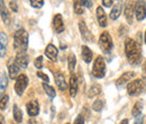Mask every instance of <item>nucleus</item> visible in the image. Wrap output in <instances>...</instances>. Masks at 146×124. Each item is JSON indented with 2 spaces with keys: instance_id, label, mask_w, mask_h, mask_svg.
Returning <instances> with one entry per match:
<instances>
[{
  "instance_id": "1",
  "label": "nucleus",
  "mask_w": 146,
  "mask_h": 124,
  "mask_svg": "<svg viewBox=\"0 0 146 124\" xmlns=\"http://www.w3.org/2000/svg\"><path fill=\"white\" fill-rule=\"evenodd\" d=\"M125 54L130 64L133 66L139 64L141 59H142L141 46L133 38H126L125 41Z\"/></svg>"
},
{
  "instance_id": "2",
  "label": "nucleus",
  "mask_w": 146,
  "mask_h": 124,
  "mask_svg": "<svg viewBox=\"0 0 146 124\" xmlns=\"http://www.w3.org/2000/svg\"><path fill=\"white\" fill-rule=\"evenodd\" d=\"M14 46L18 52H26L28 46V34L25 29H18L14 35Z\"/></svg>"
},
{
  "instance_id": "3",
  "label": "nucleus",
  "mask_w": 146,
  "mask_h": 124,
  "mask_svg": "<svg viewBox=\"0 0 146 124\" xmlns=\"http://www.w3.org/2000/svg\"><path fill=\"white\" fill-rule=\"evenodd\" d=\"M146 89V82L143 79H136L129 82L127 86V92L129 96H137L141 95Z\"/></svg>"
},
{
  "instance_id": "4",
  "label": "nucleus",
  "mask_w": 146,
  "mask_h": 124,
  "mask_svg": "<svg viewBox=\"0 0 146 124\" xmlns=\"http://www.w3.org/2000/svg\"><path fill=\"white\" fill-rule=\"evenodd\" d=\"M106 73V63L104 58L100 55L97 56L96 61L93 62V68H92V76L96 78H102Z\"/></svg>"
},
{
  "instance_id": "5",
  "label": "nucleus",
  "mask_w": 146,
  "mask_h": 124,
  "mask_svg": "<svg viewBox=\"0 0 146 124\" xmlns=\"http://www.w3.org/2000/svg\"><path fill=\"white\" fill-rule=\"evenodd\" d=\"M99 46L100 49L105 52V53H109L110 51L112 50V38L108 32H104L101 33V35L99 37Z\"/></svg>"
},
{
  "instance_id": "6",
  "label": "nucleus",
  "mask_w": 146,
  "mask_h": 124,
  "mask_svg": "<svg viewBox=\"0 0 146 124\" xmlns=\"http://www.w3.org/2000/svg\"><path fill=\"white\" fill-rule=\"evenodd\" d=\"M28 85V78L26 74H19L16 79V84H15V91L18 96H21L25 91V89L27 88Z\"/></svg>"
},
{
  "instance_id": "7",
  "label": "nucleus",
  "mask_w": 146,
  "mask_h": 124,
  "mask_svg": "<svg viewBox=\"0 0 146 124\" xmlns=\"http://www.w3.org/2000/svg\"><path fill=\"white\" fill-rule=\"evenodd\" d=\"M135 15L137 20H143L146 17V2L144 0H138L135 3Z\"/></svg>"
},
{
  "instance_id": "8",
  "label": "nucleus",
  "mask_w": 146,
  "mask_h": 124,
  "mask_svg": "<svg viewBox=\"0 0 146 124\" xmlns=\"http://www.w3.org/2000/svg\"><path fill=\"white\" fill-rule=\"evenodd\" d=\"M7 67H8V71H9V76L11 79H17V77L19 76V66L16 63L15 59H9L8 60V63H7Z\"/></svg>"
},
{
  "instance_id": "9",
  "label": "nucleus",
  "mask_w": 146,
  "mask_h": 124,
  "mask_svg": "<svg viewBox=\"0 0 146 124\" xmlns=\"http://www.w3.org/2000/svg\"><path fill=\"white\" fill-rule=\"evenodd\" d=\"M79 28H80V32H81V36H82V38L84 41L90 42V41L93 40V35L91 34V32L89 31V28L87 27V25H86V23L83 20L79 21Z\"/></svg>"
},
{
  "instance_id": "10",
  "label": "nucleus",
  "mask_w": 146,
  "mask_h": 124,
  "mask_svg": "<svg viewBox=\"0 0 146 124\" xmlns=\"http://www.w3.org/2000/svg\"><path fill=\"white\" fill-rule=\"evenodd\" d=\"M16 63L19 66V68H27L28 62H29V58L28 54L26 52H17V55L15 58Z\"/></svg>"
},
{
  "instance_id": "11",
  "label": "nucleus",
  "mask_w": 146,
  "mask_h": 124,
  "mask_svg": "<svg viewBox=\"0 0 146 124\" xmlns=\"http://www.w3.org/2000/svg\"><path fill=\"white\" fill-rule=\"evenodd\" d=\"M135 77V72H133V71H128V72H125V73H123L119 78H118V80L116 81V86L119 88V87H123L124 85H126L128 81L130 80V79H133Z\"/></svg>"
},
{
  "instance_id": "12",
  "label": "nucleus",
  "mask_w": 146,
  "mask_h": 124,
  "mask_svg": "<svg viewBox=\"0 0 146 124\" xmlns=\"http://www.w3.org/2000/svg\"><path fill=\"white\" fill-rule=\"evenodd\" d=\"M134 11H135V2L134 1H127L126 6H125V16H126L128 24L133 23Z\"/></svg>"
},
{
  "instance_id": "13",
  "label": "nucleus",
  "mask_w": 146,
  "mask_h": 124,
  "mask_svg": "<svg viewBox=\"0 0 146 124\" xmlns=\"http://www.w3.org/2000/svg\"><path fill=\"white\" fill-rule=\"evenodd\" d=\"M55 84L60 88V90H62V91H64L65 89H68V84H66L65 77H64V74L62 72L55 73Z\"/></svg>"
},
{
  "instance_id": "14",
  "label": "nucleus",
  "mask_w": 146,
  "mask_h": 124,
  "mask_svg": "<svg viewBox=\"0 0 146 124\" xmlns=\"http://www.w3.org/2000/svg\"><path fill=\"white\" fill-rule=\"evenodd\" d=\"M53 26H54V29L56 31V33H62L65 28L64 26V21H63V18L60 14H56L53 18Z\"/></svg>"
},
{
  "instance_id": "15",
  "label": "nucleus",
  "mask_w": 146,
  "mask_h": 124,
  "mask_svg": "<svg viewBox=\"0 0 146 124\" xmlns=\"http://www.w3.org/2000/svg\"><path fill=\"white\" fill-rule=\"evenodd\" d=\"M26 108H27V113L31 117H35L39 113V106H38V103L36 101H32V102L27 103Z\"/></svg>"
},
{
  "instance_id": "16",
  "label": "nucleus",
  "mask_w": 146,
  "mask_h": 124,
  "mask_svg": "<svg viewBox=\"0 0 146 124\" xmlns=\"http://www.w3.org/2000/svg\"><path fill=\"white\" fill-rule=\"evenodd\" d=\"M0 15H1V18H2V21L8 25L10 23V15H9V11L3 2V0H0Z\"/></svg>"
},
{
  "instance_id": "17",
  "label": "nucleus",
  "mask_w": 146,
  "mask_h": 124,
  "mask_svg": "<svg viewBox=\"0 0 146 124\" xmlns=\"http://www.w3.org/2000/svg\"><path fill=\"white\" fill-rule=\"evenodd\" d=\"M97 19H98V23L101 27L107 26V16H106V13L101 6L97 8Z\"/></svg>"
},
{
  "instance_id": "18",
  "label": "nucleus",
  "mask_w": 146,
  "mask_h": 124,
  "mask_svg": "<svg viewBox=\"0 0 146 124\" xmlns=\"http://www.w3.org/2000/svg\"><path fill=\"white\" fill-rule=\"evenodd\" d=\"M121 10H123V2H121V1L116 2V5L112 7V10L110 11V19L116 20L117 18L120 16Z\"/></svg>"
},
{
  "instance_id": "19",
  "label": "nucleus",
  "mask_w": 146,
  "mask_h": 124,
  "mask_svg": "<svg viewBox=\"0 0 146 124\" xmlns=\"http://www.w3.org/2000/svg\"><path fill=\"white\" fill-rule=\"evenodd\" d=\"M78 86H79V84H78V78H76L75 74L72 73L71 77H70V85H69L71 97H75V95H76V92H78Z\"/></svg>"
},
{
  "instance_id": "20",
  "label": "nucleus",
  "mask_w": 146,
  "mask_h": 124,
  "mask_svg": "<svg viewBox=\"0 0 146 124\" xmlns=\"http://www.w3.org/2000/svg\"><path fill=\"white\" fill-rule=\"evenodd\" d=\"M57 52H58V50L55 48L53 44H48L46 46V49H45V55L48 59H51L52 61H56V59H57Z\"/></svg>"
},
{
  "instance_id": "21",
  "label": "nucleus",
  "mask_w": 146,
  "mask_h": 124,
  "mask_svg": "<svg viewBox=\"0 0 146 124\" xmlns=\"http://www.w3.org/2000/svg\"><path fill=\"white\" fill-rule=\"evenodd\" d=\"M7 44H8V38L5 33L0 32V58H3L6 55L7 51Z\"/></svg>"
},
{
  "instance_id": "22",
  "label": "nucleus",
  "mask_w": 146,
  "mask_h": 124,
  "mask_svg": "<svg viewBox=\"0 0 146 124\" xmlns=\"http://www.w3.org/2000/svg\"><path fill=\"white\" fill-rule=\"evenodd\" d=\"M8 86V77L6 72H0V98L3 96V92L6 91V88Z\"/></svg>"
},
{
  "instance_id": "23",
  "label": "nucleus",
  "mask_w": 146,
  "mask_h": 124,
  "mask_svg": "<svg viewBox=\"0 0 146 124\" xmlns=\"http://www.w3.org/2000/svg\"><path fill=\"white\" fill-rule=\"evenodd\" d=\"M82 59H83V61L86 62V63H90L92 61V51L88 48V46H82Z\"/></svg>"
},
{
  "instance_id": "24",
  "label": "nucleus",
  "mask_w": 146,
  "mask_h": 124,
  "mask_svg": "<svg viewBox=\"0 0 146 124\" xmlns=\"http://www.w3.org/2000/svg\"><path fill=\"white\" fill-rule=\"evenodd\" d=\"M142 109H143V102L142 101H137L135 104H134V107H133V111H131V114L134 117L138 116L142 114Z\"/></svg>"
},
{
  "instance_id": "25",
  "label": "nucleus",
  "mask_w": 146,
  "mask_h": 124,
  "mask_svg": "<svg viewBox=\"0 0 146 124\" xmlns=\"http://www.w3.org/2000/svg\"><path fill=\"white\" fill-rule=\"evenodd\" d=\"M73 9H74V13L78 14V15H82L84 9H83V3L80 1V0H73Z\"/></svg>"
},
{
  "instance_id": "26",
  "label": "nucleus",
  "mask_w": 146,
  "mask_h": 124,
  "mask_svg": "<svg viewBox=\"0 0 146 124\" xmlns=\"http://www.w3.org/2000/svg\"><path fill=\"white\" fill-rule=\"evenodd\" d=\"M101 92V87L99 86V85H92L90 89H89V91H88V97L89 98H92L93 96H97V95H99Z\"/></svg>"
},
{
  "instance_id": "27",
  "label": "nucleus",
  "mask_w": 146,
  "mask_h": 124,
  "mask_svg": "<svg viewBox=\"0 0 146 124\" xmlns=\"http://www.w3.org/2000/svg\"><path fill=\"white\" fill-rule=\"evenodd\" d=\"M14 119L17 123L23 122V112L20 111V108L17 105H14Z\"/></svg>"
},
{
  "instance_id": "28",
  "label": "nucleus",
  "mask_w": 146,
  "mask_h": 124,
  "mask_svg": "<svg viewBox=\"0 0 146 124\" xmlns=\"http://www.w3.org/2000/svg\"><path fill=\"white\" fill-rule=\"evenodd\" d=\"M43 88L45 90V92L47 94V96L51 98V99H53L55 97V95H56V92H55V89L53 87H51L50 85H47L46 82H44L43 84Z\"/></svg>"
},
{
  "instance_id": "29",
  "label": "nucleus",
  "mask_w": 146,
  "mask_h": 124,
  "mask_svg": "<svg viewBox=\"0 0 146 124\" xmlns=\"http://www.w3.org/2000/svg\"><path fill=\"white\" fill-rule=\"evenodd\" d=\"M68 64H69V71L73 72L74 68H75V64H76V58L74 54H70L69 58H68Z\"/></svg>"
},
{
  "instance_id": "30",
  "label": "nucleus",
  "mask_w": 146,
  "mask_h": 124,
  "mask_svg": "<svg viewBox=\"0 0 146 124\" xmlns=\"http://www.w3.org/2000/svg\"><path fill=\"white\" fill-rule=\"evenodd\" d=\"M102 108H104V102L100 101V99H97V101L92 104V109L96 111V112H100Z\"/></svg>"
},
{
  "instance_id": "31",
  "label": "nucleus",
  "mask_w": 146,
  "mask_h": 124,
  "mask_svg": "<svg viewBox=\"0 0 146 124\" xmlns=\"http://www.w3.org/2000/svg\"><path fill=\"white\" fill-rule=\"evenodd\" d=\"M29 3L33 8H42L44 5V0H29Z\"/></svg>"
},
{
  "instance_id": "32",
  "label": "nucleus",
  "mask_w": 146,
  "mask_h": 124,
  "mask_svg": "<svg viewBox=\"0 0 146 124\" xmlns=\"http://www.w3.org/2000/svg\"><path fill=\"white\" fill-rule=\"evenodd\" d=\"M8 101H9V97L7 95H3L0 99V109H5L7 107V104H8Z\"/></svg>"
},
{
  "instance_id": "33",
  "label": "nucleus",
  "mask_w": 146,
  "mask_h": 124,
  "mask_svg": "<svg viewBox=\"0 0 146 124\" xmlns=\"http://www.w3.org/2000/svg\"><path fill=\"white\" fill-rule=\"evenodd\" d=\"M34 64H35V67H36L37 69H42L43 68V56L36 58L35 61H34Z\"/></svg>"
},
{
  "instance_id": "34",
  "label": "nucleus",
  "mask_w": 146,
  "mask_h": 124,
  "mask_svg": "<svg viewBox=\"0 0 146 124\" xmlns=\"http://www.w3.org/2000/svg\"><path fill=\"white\" fill-rule=\"evenodd\" d=\"M37 76H38V77H39V78H40L42 80H44L45 82H47V84H48V81H50V79H48V76H47V74H45V73H43L42 71H38V72H37Z\"/></svg>"
},
{
  "instance_id": "35",
  "label": "nucleus",
  "mask_w": 146,
  "mask_h": 124,
  "mask_svg": "<svg viewBox=\"0 0 146 124\" xmlns=\"http://www.w3.org/2000/svg\"><path fill=\"white\" fill-rule=\"evenodd\" d=\"M73 124H84V117H83V115L82 114L78 115V117L74 120V123Z\"/></svg>"
},
{
  "instance_id": "36",
  "label": "nucleus",
  "mask_w": 146,
  "mask_h": 124,
  "mask_svg": "<svg viewBox=\"0 0 146 124\" xmlns=\"http://www.w3.org/2000/svg\"><path fill=\"white\" fill-rule=\"evenodd\" d=\"M9 6H10V8H11V10L13 11H15V13H17L18 11V6H17V3H16V0H10V3H9Z\"/></svg>"
},
{
  "instance_id": "37",
  "label": "nucleus",
  "mask_w": 146,
  "mask_h": 124,
  "mask_svg": "<svg viewBox=\"0 0 146 124\" xmlns=\"http://www.w3.org/2000/svg\"><path fill=\"white\" fill-rule=\"evenodd\" d=\"M143 122H144V116L142 114L135 117V124H143Z\"/></svg>"
},
{
  "instance_id": "38",
  "label": "nucleus",
  "mask_w": 146,
  "mask_h": 124,
  "mask_svg": "<svg viewBox=\"0 0 146 124\" xmlns=\"http://www.w3.org/2000/svg\"><path fill=\"white\" fill-rule=\"evenodd\" d=\"M112 3H113V0H102V5L105 6V7H111L112 6Z\"/></svg>"
},
{
  "instance_id": "39",
  "label": "nucleus",
  "mask_w": 146,
  "mask_h": 124,
  "mask_svg": "<svg viewBox=\"0 0 146 124\" xmlns=\"http://www.w3.org/2000/svg\"><path fill=\"white\" fill-rule=\"evenodd\" d=\"M86 7H88V8H90L92 7V0H80Z\"/></svg>"
},
{
  "instance_id": "40",
  "label": "nucleus",
  "mask_w": 146,
  "mask_h": 124,
  "mask_svg": "<svg viewBox=\"0 0 146 124\" xmlns=\"http://www.w3.org/2000/svg\"><path fill=\"white\" fill-rule=\"evenodd\" d=\"M28 124H37V122H36V120L35 119H31V120H28Z\"/></svg>"
},
{
  "instance_id": "41",
  "label": "nucleus",
  "mask_w": 146,
  "mask_h": 124,
  "mask_svg": "<svg viewBox=\"0 0 146 124\" xmlns=\"http://www.w3.org/2000/svg\"><path fill=\"white\" fill-rule=\"evenodd\" d=\"M0 124H5V117L0 114Z\"/></svg>"
},
{
  "instance_id": "42",
  "label": "nucleus",
  "mask_w": 146,
  "mask_h": 124,
  "mask_svg": "<svg viewBox=\"0 0 146 124\" xmlns=\"http://www.w3.org/2000/svg\"><path fill=\"white\" fill-rule=\"evenodd\" d=\"M143 73H144V76L146 77V62L144 63V66H143Z\"/></svg>"
},
{
  "instance_id": "43",
  "label": "nucleus",
  "mask_w": 146,
  "mask_h": 124,
  "mask_svg": "<svg viewBox=\"0 0 146 124\" xmlns=\"http://www.w3.org/2000/svg\"><path fill=\"white\" fill-rule=\"evenodd\" d=\"M119 124H128V120L127 119H125V120H123Z\"/></svg>"
},
{
  "instance_id": "44",
  "label": "nucleus",
  "mask_w": 146,
  "mask_h": 124,
  "mask_svg": "<svg viewBox=\"0 0 146 124\" xmlns=\"http://www.w3.org/2000/svg\"><path fill=\"white\" fill-rule=\"evenodd\" d=\"M145 43H146V32H145Z\"/></svg>"
},
{
  "instance_id": "45",
  "label": "nucleus",
  "mask_w": 146,
  "mask_h": 124,
  "mask_svg": "<svg viewBox=\"0 0 146 124\" xmlns=\"http://www.w3.org/2000/svg\"><path fill=\"white\" fill-rule=\"evenodd\" d=\"M66 124H70V123H66Z\"/></svg>"
}]
</instances>
